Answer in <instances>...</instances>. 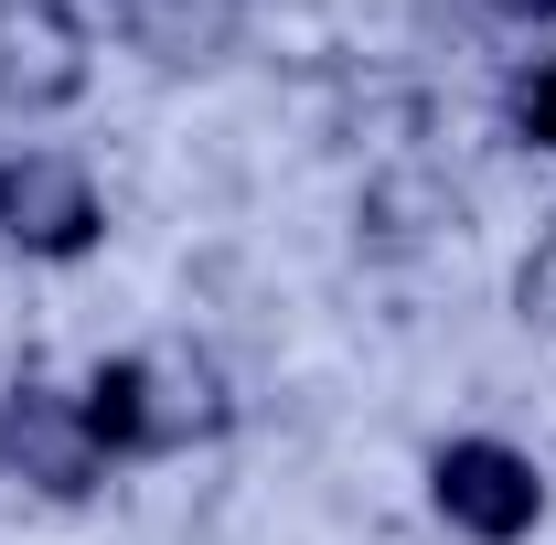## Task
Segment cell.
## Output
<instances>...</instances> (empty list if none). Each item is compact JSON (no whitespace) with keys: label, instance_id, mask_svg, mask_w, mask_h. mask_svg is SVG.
<instances>
[{"label":"cell","instance_id":"1","mask_svg":"<svg viewBox=\"0 0 556 545\" xmlns=\"http://www.w3.org/2000/svg\"><path fill=\"white\" fill-rule=\"evenodd\" d=\"M75 407H86V428H97L108 460H172L193 439H225L236 396H225L214 353H193V342H139V353H108L75 385Z\"/></svg>","mask_w":556,"mask_h":545},{"label":"cell","instance_id":"2","mask_svg":"<svg viewBox=\"0 0 556 545\" xmlns=\"http://www.w3.org/2000/svg\"><path fill=\"white\" fill-rule=\"evenodd\" d=\"M0 246L11 257H97L108 246V204H97V172L75 150H11L0 161Z\"/></svg>","mask_w":556,"mask_h":545},{"label":"cell","instance_id":"3","mask_svg":"<svg viewBox=\"0 0 556 545\" xmlns=\"http://www.w3.org/2000/svg\"><path fill=\"white\" fill-rule=\"evenodd\" d=\"M0 471L22 481V492H43V503H86L108 481V449H97V428H86V407H75L65 385L11 375L0 385Z\"/></svg>","mask_w":556,"mask_h":545},{"label":"cell","instance_id":"4","mask_svg":"<svg viewBox=\"0 0 556 545\" xmlns=\"http://www.w3.org/2000/svg\"><path fill=\"white\" fill-rule=\"evenodd\" d=\"M428 503L471 545H525L546 524V471H535L514 439H450V449L428 460Z\"/></svg>","mask_w":556,"mask_h":545},{"label":"cell","instance_id":"5","mask_svg":"<svg viewBox=\"0 0 556 545\" xmlns=\"http://www.w3.org/2000/svg\"><path fill=\"white\" fill-rule=\"evenodd\" d=\"M86 97V11L75 0H0V107L54 118Z\"/></svg>","mask_w":556,"mask_h":545},{"label":"cell","instance_id":"6","mask_svg":"<svg viewBox=\"0 0 556 545\" xmlns=\"http://www.w3.org/2000/svg\"><path fill=\"white\" fill-rule=\"evenodd\" d=\"M108 11H118V43L161 75L225 65L236 54V22H247V0H108Z\"/></svg>","mask_w":556,"mask_h":545},{"label":"cell","instance_id":"7","mask_svg":"<svg viewBox=\"0 0 556 545\" xmlns=\"http://www.w3.org/2000/svg\"><path fill=\"white\" fill-rule=\"evenodd\" d=\"M503 118H514V139H525V150H556V65H514Z\"/></svg>","mask_w":556,"mask_h":545},{"label":"cell","instance_id":"8","mask_svg":"<svg viewBox=\"0 0 556 545\" xmlns=\"http://www.w3.org/2000/svg\"><path fill=\"white\" fill-rule=\"evenodd\" d=\"M514 300H525V321H546V332H556V246H535V257H525Z\"/></svg>","mask_w":556,"mask_h":545},{"label":"cell","instance_id":"9","mask_svg":"<svg viewBox=\"0 0 556 545\" xmlns=\"http://www.w3.org/2000/svg\"><path fill=\"white\" fill-rule=\"evenodd\" d=\"M503 22H556V0H492Z\"/></svg>","mask_w":556,"mask_h":545}]
</instances>
